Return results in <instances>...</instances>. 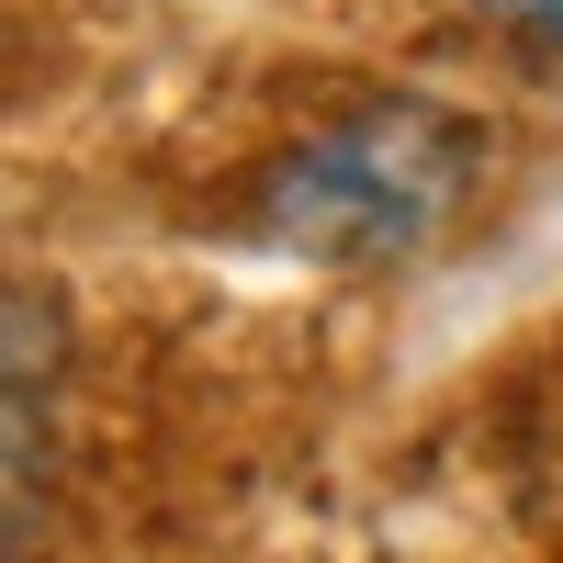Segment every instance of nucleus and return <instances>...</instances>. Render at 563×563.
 I'll return each mask as SVG.
<instances>
[{"label":"nucleus","mask_w":563,"mask_h":563,"mask_svg":"<svg viewBox=\"0 0 563 563\" xmlns=\"http://www.w3.org/2000/svg\"><path fill=\"white\" fill-rule=\"evenodd\" d=\"M474 12H485L496 34H519V45H552V57H563V0H474Z\"/></svg>","instance_id":"nucleus-3"},{"label":"nucleus","mask_w":563,"mask_h":563,"mask_svg":"<svg viewBox=\"0 0 563 563\" xmlns=\"http://www.w3.org/2000/svg\"><path fill=\"white\" fill-rule=\"evenodd\" d=\"M485 180V135L440 102H361L249 180V225L316 271H395L440 249Z\"/></svg>","instance_id":"nucleus-1"},{"label":"nucleus","mask_w":563,"mask_h":563,"mask_svg":"<svg viewBox=\"0 0 563 563\" xmlns=\"http://www.w3.org/2000/svg\"><path fill=\"white\" fill-rule=\"evenodd\" d=\"M0 563H12V552H0Z\"/></svg>","instance_id":"nucleus-4"},{"label":"nucleus","mask_w":563,"mask_h":563,"mask_svg":"<svg viewBox=\"0 0 563 563\" xmlns=\"http://www.w3.org/2000/svg\"><path fill=\"white\" fill-rule=\"evenodd\" d=\"M57 384H68V316L34 294V282L0 271V541L45 485V451H57Z\"/></svg>","instance_id":"nucleus-2"}]
</instances>
